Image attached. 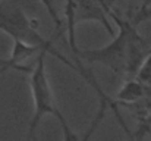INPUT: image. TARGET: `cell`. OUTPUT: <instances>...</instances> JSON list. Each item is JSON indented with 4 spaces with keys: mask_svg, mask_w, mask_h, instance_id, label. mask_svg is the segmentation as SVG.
<instances>
[{
    "mask_svg": "<svg viewBox=\"0 0 151 141\" xmlns=\"http://www.w3.org/2000/svg\"><path fill=\"white\" fill-rule=\"evenodd\" d=\"M131 21H132V24L134 25H139V24H142V22H147V21H150L151 19V6H150V0H145V3L129 18Z\"/></svg>",
    "mask_w": 151,
    "mask_h": 141,
    "instance_id": "obj_6",
    "label": "cell"
},
{
    "mask_svg": "<svg viewBox=\"0 0 151 141\" xmlns=\"http://www.w3.org/2000/svg\"><path fill=\"white\" fill-rule=\"evenodd\" d=\"M41 3L44 4V7L47 9V12H49V15L51 16V19L54 21V24H56V33H63V30H65V27H63V24H62V21H60V18H59V15H57V12H56V7H54V0H41Z\"/></svg>",
    "mask_w": 151,
    "mask_h": 141,
    "instance_id": "obj_8",
    "label": "cell"
},
{
    "mask_svg": "<svg viewBox=\"0 0 151 141\" xmlns=\"http://www.w3.org/2000/svg\"><path fill=\"white\" fill-rule=\"evenodd\" d=\"M37 27L38 21L28 19L22 7L15 0H6L0 3V31L12 37V40L50 47L59 38V35H62L60 33H54L51 40H44L37 31Z\"/></svg>",
    "mask_w": 151,
    "mask_h": 141,
    "instance_id": "obj_3",
    "label": "cell"
},
{
    "mask_svg": "<svg viewBox=\"0 0 151 141\" xmlns=\"http://www.w3.org/2000/svg\"><path fill=\"white\" fill-rule=\"evenodd\" d=\"M147 87L142 81H139L137 77L134 78H128V81L123 84V87L119 90V93L116 95V101L117 103H134L137 100H139L141 97H144L147 93Z\"/></svg>",
    "mask_w": 151,
    "mask_h": 141,
    "instance_id": "obj_5",
    "label": "cell"
},
{
    "mask_svg": "<svg viewBox=\"0 0 151 141\" xmlns=\"http://www.w3.org/2000/svg\"><path fill=\"white\" fill-rule=\"evenodd\" d=\"M113 21L119 27V34L113 37V40L107 46L93 50H79L75 40V19L66 18V31L69 47L73 57L85 59L90 63H101L107 66L114 75H126L128 78L137 77L142 62L151 48H148L147 41L139 35L138 27L132 24L131 19L120 18L116 10H110L109 13Z\"/></svg>",
    "mask_w": 151,
    "mask_h": 141,
    "instance_id": "obj_1",
    "label": "cell"
},
{
    "mask_svg": "<svg viewBox=\"0 0 151 141\" xmlns=\"http://www.w3.org/2000/svg\"><path fill=\"white\" fill-rule=\"evenodd\" d=\"M47 53H51L53 56H56L62 62L66 60L59 51H56L53 48V46L46 47L38 53L37 62L32 68V72L29 74V85H31V91H32V100H34V115H32V119H31V124H29V132H28L27 138L28 140L34 138V134H35V131H37V128H38L44 115H53V116H56V119L62 125L65 138L78 141L79 138L69 128L65 116L62 115V112L56 106L54 95H53V91H51L50 87V81H49V77H47V72H46V54Z\"/></svg>",
    "mask_w": 151,
    "mask_h": 141,
    "instance_id": "obj_2",
    "label": "cell"
},
{
    "mask_svg": "<svg viewBox=\"0 0 151 141\" xmlns=\"http://www.w3.org/2000/svg\"><path fill=\"white\" fill-rule=\"evenodd\" d=\"M114 0H70L73 7L75 22L81 24L85 21H97L109 31L110 35L114 37V31L109 22L111 4Z\"/></svg>",
    "mask_w": 151,
    "mask_h": 141,
    "instance_id": "obj_4",
    "label": "cell"
},
{
    "mask_svg": "<svg viewBox=\"0 0 151 141\" xmlns=\"http://www.w3.org/2000/svg\"><path fill=\"white\" fill-rule=\"evenodd\" d=\"M137 78L139 81H142L145 85H148V87L151 85V50L147 54L145 60L142 62V65H141V68L137 74Z\"/></svg>",
    "mask_w": 151,
    "mask_h": 141,
    "instance_id": "obj_7",
    "label": "cell"
}]
</instances>
